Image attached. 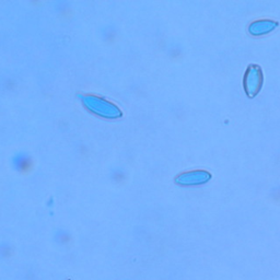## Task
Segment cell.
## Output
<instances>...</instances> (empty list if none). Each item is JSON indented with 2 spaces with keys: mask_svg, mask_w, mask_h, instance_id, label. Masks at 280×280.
<instances>
[{
  "mask_svg": "<svg viewBox=\"0 0 280 280\" xmlns=\"http://www.w3.org/2000/svg\"><path fill=\"white\" fill-rule=\"evenodd\" d=\"M264 82L263 70L259 65L252 64L247 67L245 75H244V90H245L248 97H254L261 91Z\"/></svg>",
  "mask_w": 280,
  "mask_h": 280,
  "instance_id": "cell-1",
  "label": "cell"
},
{
  "mask_svg": "<svg viewBox=\"0 0 280 280\" xmlns=\"http://www.w3.org/2000/svg\"><path fill=\"white\" fill-rule=\"evenodd\" d=\"M87 108L90 109L93 112L97 113L99 115L105 117H117L121 112L117 110L113 104L105 102L103 100H100L99 97L95 96H88L84 99Z\"/></svg>",
  "mask_w": 280,
  "mask_h": 280,
  "instance_id": "cell-2",
  "label": "cell"
},
{
  "mask_svg": "<svg viewBox=\"0 0 280 280\" xmlns=\"http://www.w3.org/2000/svg\"><path fill=\"white\" fill-rule=\"evenodd\" d=\"M211 174L205 170H195L182 173L175 179V183L183 186L202 185L210 181Z\"/></svg>",
  "mask_w": 280,
  "mask_h": 280,
  "instance_id": "cell-3",
  "label": "cell"
},
{
  "mask_svg": "<svg viewBox=\"0 0 280 280\" xmlns=\"http://www.w3.org/2000/svg\"><path fill=\"white\" fill-rule=\"evenodd\" d=\"M278 26V22L264 19V20H257L252 22L248 26V33L254 37H261V35L268 34L276 29Z\"/></svg>",
  "mask_w": 280,
  "mask_h": 280,
  "instance_id": "cell-4",
  "label": "cell"
},
{
  "mask_svg": "<svg viewBox=\"0 0 280 280\" xmlns=\"http://www.w3.org/2000/svg\"><path fill=\"white\" fill-rule=\"evenodd\" d=\"M13 167H15L16 170L19 172H26L31 168L32 166V161H31V158L26 153H18L12 159Z\"/></svg>",
  "mask_w": 280,
  "mask_h": 280,
  "instance_id": "cell-5",
  "label": "cell"
}]
</instances>
